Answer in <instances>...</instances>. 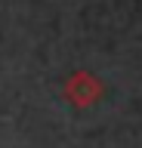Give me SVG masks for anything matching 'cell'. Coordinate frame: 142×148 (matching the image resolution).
<instances>
[{"label": "cell", "instance_id": "cell-1", "mask_svg": "<svg viewBox=\"0 0 142 148\" xmlns=\"http://www.w3.org/2000/svg\"><path fill=\"white\" fill-rule=\"evenodd\" d=\"M65 99L71 102V105H77V108H86V105H96V102L102 99V80L96 77V74L90 71H74L71 77L65 80Z\"/></svg>", "mask_w": 142, "mask_h": 148}]
</instances>
